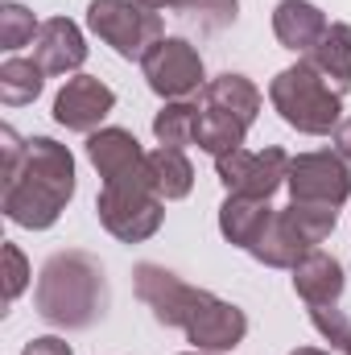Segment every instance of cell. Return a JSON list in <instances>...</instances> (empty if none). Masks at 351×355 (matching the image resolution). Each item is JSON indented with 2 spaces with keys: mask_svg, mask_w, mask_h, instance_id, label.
<instances>
[{
  "mask_svg": "<svg viewBox=\"0 0 351 355\" xmlns=\"http://www.w3.org/2000/svg\"><path fill=\"white\" fill-rule=\"evenodd\" d=\"M310 322H314V331L335 347V352H348L351 347V318L331 302V306H310Z\"/></svg>",
  "mask_w": 351,
  "mask_h": 355,
  "instance_id": "484cf974",
  "label": "cell"
},
{
  "mask_svg": "<svg viewBox=\"0 0 351 355\" xmlns=\"http://www.w3.org/2000/svg\"><path fill=\"white\" fill-rule=\"evenodd\" d=\"M273 33H277V42L285 50L310 54L323 42V33H327V17L310 0H281L277 12H273Z\"/></svg>",
  "mask_w": 351,
  "mask_h": 355,
  "instance_id": "5bb4252c",
  "label": "cell"
},
{
  "mask_svg": "<svg viewBox=\"0 0 351 355\" xmlns=\"http://www.w3.org/2000/svg\"><path fill=\"white\" fill-rule=\"evenodd\" d=\"M145 4L157 8V12H162V8H170V12H194V8H198V0H145Z\"/></svg>",
  "mask_w": 351,
  "mask_h": 355,
  "instance_id": "4dcf8cb0",
  "label": "cell"
},
{
  "mask_svg": "<svg viewBox=\"0 0 351 355\" xmlns=\"http://www.w3.org/2000/svg\"><path fill=\"white\" fill-rule=\"evenodd\" d=\"M112 107H116V91L108 83H99L95 75H75L54 99V120L71 132H95Z\"/></svg>",
  "mask_w": 351,
  "mask_h": 355,
  "instance_id": "30bf717a",
  "label": "cell"
},
{
  "mask_svg": "<svg viewBox=\"0 0 351 355\" xmlns=\"http://www.w3.org/2000/svg\"><path fill=\"white\" fill-rule=\"evenodd\" d=\"M132 281H137V297L153 310V318L166 322V327H178V331H186L190 314L211 297L207 289L186 285L178 272H170V268H162V265H137Z\"/></svg>",
  "mask_w": 351,
  "mask_h": 355,
  "instance_id": "ba28073f",
  "label": "cell"
},
{
  "mask_svg": "<svg viewBox=\"0 0 351 355\" xmlns=\"http://www.w3.org/2000/svg\"><path fill=\"white\" fill-rule=\"evenodd\" d=\"M236 8H240V0H198V8L190 17H198L207 29H223L236 21Z\"/></svg>",
  "mask_w": 351,
  "mask_h": 355,
  "instance_id": "83f0119b",
  "label": "cell"
},
{
  "mask_svg": "<svg viewBox=\"0 0 351 355\" xmlns=\"http://www.w3.org/2000/svg\"><path fill=\"white\" fill-rule=\"evenodd\" d=\"M186 355H203V352H186Z\"/></svg>",
  "mask_w": 351,
  "mask_h": 355,
  "instance_id": "d6a6232c",
  "label": "cell"
},
{
  "mask_svg": "<svg viewBox=\"0 0 351 355\" xmlns=\"http://www.w3.org/2000/svg\"><path fill=\"white\" fill-rule=\"evenodd\" d=\"M277 211L268 207V198H244V194H228L223 207H219V232L228 236V244L236 248H252L261 240V232L268 227Z\"/></svg>",
  "mask_w": 351,
  "mask_h": 355,
  "instance_id": "2e32d148",
  "label": "cell"
},
{
  "mask_svg": "<svg viewBox=\"0 0 351 355\" xmlns=\"http://www.w3.org/2000/svg\"><path fill=\"white\" fill-rule=\"evenodd\" d=\"M331 137H335V153H339L343 162H351V116L348 120H339V128H335Z\"/></svg>",
  "mask_w": 351,
  "mask_h": 355,
  "instance_id": "f546056e",
  "label": "cell"
},
{
  "mask_svg": "<svg viewBox=\"0 0 351 355\" xmlns=\"http://www.w3.org/2000/svg\"><path fill=\"white\" fill-rule=\"evenodd\" d=\"M289 153L268 145L261 153L252 149H236V153H223L215 157V174L228 186V194H244V198H268L285 178H289Z\"/></svg>",
  "mask_w": 351,
  "mask_h": 355,
  "instance_id": "8992f818",
  "label": "cell"
},
{
  "mask_svg": "<svg viewBox=\"0 0 351 355\" xmlns=\"http://www.w3.org/2000/svg\"><path fill=\"white\" fill-rule=\"evenodd\" d=\"M29 285V261L21 257L17 244H4V302L12 306Z\"/></svg>",
  "mask_w": 351,
  "mask_h": 355,
  "instance_id": "4316f807",
  "label": "cell"
},
{
  "mask_svg": "<svg viewBox=\"0 0 351 355\" xmlns=\"http://www.w3.org/2000/svg\"><path fill=\"white\" fill-rule=\"evenodd\" d=\"M244 335H248L244 310L232 306V302H219L215 293H211V297L190 314V322H186V339H190L198 352H232Z\"/></svg>",
  "mask_w": 351,
  "mask_h": 355,
  "instance_id": "8fae6325",
  "label": "cell"
},
{
  "mask_svg": "<svg viewBox=\"0 0 351 355\" xmlns=\"http://www.w3.org/2000/svg\"><path fill=\"white\" fill-rule=\"evenodd\" d=\"M289 198L293 202H327V207H343L351 194V162L339 153H302L289 162Z\"/></svg>",
  "mask_w": 351,
  "mask_h": 355,
  "instance_id": "52a82bcc",
  "label": "cell"
},
{
  "mask_svg": "<svg viewBox=\"0 0 351 355\" xmlns=\"http://www.w3.org/2000/svg\"><path fill=\"white\" fill-rule=\"evenodd\" d=\"M343 355H351V347H348V352H343Z\"/></svg>",
  "mask_w": 351,
  "mask_h": 355,
  "instance_id": "836d02e7",
  "label": "cell"
},
{
  "mask_svg": "<svg viewBox=\"0 0 351 355\" xmlns=\"http://www.w3.org/2000/svg\"><path fill=\"white\" fill-rule=\"evenodd\" d=\"M306 252H310V248L302 244V236L293 232V223L285 219V211H277V215L268 219V227L261 232V240L248 248V257H257V261L268 265V268H293Z\"/></svg>",
  "mask_w": 351,
  "mask_h": 355,
  "instance_id": "ac0fdd59",
  "label": "cell"
},
{
  "mask_svg": "<svg viewBox=\"0 0 351 355\" xmlns=\"http://www.w3.org/2000/svg\"><path fill=\"white\" fill-rule=\"evenodd\" d=\"M87 25L120 58L132 62H145L149 50L162 42V12L149 8L145 0H91Z\"/></svg>",
  "mask_w": 351,
  "mask_h": 355,
  "instance_id": "5b68a950",
  "label": "cell"
},
{
  "mask_svg": "<svg viewBox=\"0 0 351 355\" xmlns=\"http://www.w3.org/2000/svg\"><path fill=\"white\" fill-rule=\"evenodd\" d=\"M268 99L281 112V120L306 137H327L339 128L343 120V95L331 87L306 58L285 67L273 83H268Z\"/></svg>",
  "mask_w": 351,
  "mask_h": 355,
  "instance_id": "3957f363",
  "label": "cell"
},
{
  "mask_svg": "<svg viewBox=\"0 0 351 355\" xmlns=\"http://www.w3.org/2000/svg\"><path fill=\"white\" fill-rule=\"evenodd\" d=\"M244 132H248L244 120H236V116H228V112H219V107H211V103L198 107L194 145H198L203 153H211V157L236 153V149H244Z\"/></svg>",
  "mask_w": 351,
  "mask_h": 355,
  "instance_id": "d6986e66",
  "label": "cell"
},
{
  "mask_svg": "<svg viewBox=\"0 0 351 355\" xmlns=\"http://www.w3.org/2000/svg\"><path fill=\"white\" fill-rule=\"evenodd\" d=\"M203 103H211V107H219V112H228V116H236V120H244L252 128V120L261 112V91L252 87L244 75L228 71V75H219V79H211L203 87Z\"/></svg>",
  "mask_w": 351,
  "mask_h": 355,
  "instance_id": "ffe728a7",
  "label": "cell"
},
{
  "mask_svg": "<svg viewBox=\"0 0 351 355\" xmlns=\"http://www.w3.org/2000/svg\"><path fill=\"white\" fill-rule=\"evenodd\" d=\"M42 67L33 58H8L0 67V99L8 107H21V103H33L42 95Z\"/></svg>",
  "mask_w": 351,
  "mask_h": 355,
  "instance_id": "603a6c76",
  "label": "cell"
},
{
  "mask_svg": "<svg viewBox=\"0 0 351 355\" xmlns=\"http://www.w3.org/2000/svg\"><path fill=\"white\" fill-rule=\"evenodd\" d=\"M293 289L298 297H306L310 306H331L343 293V265L318 248H310L298 265H293Z\"/></svg>",
  "mask_w": 351,
  "mask_h": 355,
  "instance_id": "9a60e30c",
  "label": "cell"
},
{
  "mask_svg": "<svg viewBox=\"0 0 351 355\" xmlns=\"http://www.w3.org/2000/svg\"><path fill=\"white\" fill-rule=\"evenodd\" d=\"M0 207L17 227L46 232L58 223L75 194V157L67 145L50 137H29L21 141L12 128H0Z\"/></svg>",
  "mask_w": 351,
  "mask_h": 355,
  "instance_id": "6da1fadb",
  "label": "cell"
},
{
  "mask_svg": "<svg viewBox=\"0 0 351 355\" xmlns=\"http://www.w3.org/2000/svg\"><path fill=\"white\" fill-rule=\"evenodd\" d=\"M21 355H71V347H67L62 339L46 335V339H33V343H25V352H21Z\"/></svg>",
  "mask_w": 351,
  "mask_h": 355,
  "instance_id": "f1b7e54d",
  "label": "cell"
},
{
  "mask_svg": "<svg viewBox=\"0 0 351 355\" xmlns=\"http://www.w3.org/2000/svg\"><path fill=\"white\" fill-rule=\"evenodd\" d=\"M145 162H149L153 190H157L166 202H174V198H186V194H190V186H194V166L186 162V153H182V149L162 145V149H153Z\"/></svg>",
  "mask_w": 351,
  "mask_h": 355,
  "instance_id": "44dd1931",
  "label": "cell"
},
{
  "mask_svg": "<svg viewBox=\"0 0 351 355\" xmlns=\"http://www.w3.org/2000/svg\"><path fill=\"white\" fill-rule=\"evenodd\" d=\"M95 211H99V223L116 240H124V244L149 240L162 227V219H166V198L153 190L149 162L141 170H132V174L103 182V190L95 198Z\"/></svg>",
  "mask_w": 351,
  "mask_h": 355,
  "instance_id": "277c9868",
  "label": "cell"
},
{
  "mask_svg": "<svg viewBox=\"0 0 351 355\" xmlns=\"http://www.w3.org/2000/svg\"><path fill=\"white\" fill-rule=\"evenodd\" d=\"M141 67H145L149 87L162 99H186V95H194L203 87V58L182 37H162Z\"/></svg>",
  "mask_w": 351,
  "mask_h": 355,
  "instance_id": "9c48e42d",
  "label": "cell"
},
{
  "mask_svg": "<svg viewBox=\"0 0 351 355\" xmlns=\"http://www.w3.org/2000/svg\"><path fill=\"white\" fill-rule=\"evenodd\" d=\"M306 62H310L331 87L343 95V91L351 87V25L331 21L327 33H323V42L306 54Z\"/></svg>",
  "mask_w": 351,
  "mask_h": 355,
  "instance_id": "e0dca14e",
  "label": "cell"
},
{
  "mask_svg": "<svg viewBox=\"0 0 351 355\" xmlns=\"http://www.w3.org/2000/svg\"><path fill=\"white\" fill-rule=\"evenodd\" d=\"M339 207H327V202H289L285 207V219L293 223V232L302 236V244L306 248H314V244H323L331 232H335V215Z\"/></svg>",
  "mask_w": 351,
  "mask_h": 355,
  "instance_id": "cb8c5ba5",
  "label": "cell"
},
{
  "mask_svg": "<svg viewBox=\"0 0 351 355\" xmlns=\"http://www.w3.org/2000/svg\"><path fill=\"white\" fill-rule=\"evenodd\" d=\"M33 62H37L46 75L79 71V67L87 62V42H83L79 25L67 21V17L42 21V29H37V37H33Z\"/></svg>",
  "mask_w": 351,
  "mask_h": 355,
  "instance_id": "7c38bea8",
  "label": "cell"
},
{
  "mask_svg": "<svg viewBox=\"0 0 351 355\" xmlns=\"http://www.w3.org/2000/svg\"><path fill=\"white\" fill-rule=\"evenodd\" d=\"M37 21H33V12L25 8V4H0V50H21V46H29L33 37H37Z\"/></svg>",
  "mask_w": 351,
  "mask_h": 355,
  "instance_id": "d4e9b609",
  "label": "cell"
},
{
  "mask_svg": "<svg viewBox=\"0 0 351 355\" xmlns=\"http://www.w3.org/2000/svg\"><path fill=\"white\" fill-rule=\"evenodd\" d=\"M194 128H198V103H190V99H170L153 116V137L170 149L194 145Z\"/></svg>",
  "mask_w": 351,
  "mask_h": 355,
  "instance_id": "7402d4cb",
  "label": "cell"
},
{
  "mask_svg": "<svg viewBox=\"0 0 351 355\" xmlns=\"http://www.w3.org/2000/svg\"><path fill=\"white\" fill-rule=\"evenodd\" d=\"M87 157H91V166L99 170V178L112 182V178H124V174H132V170H141L149 153L141 149V141L132 132H124V128H99V132L87 137Z\"/></svg>",
  "mask_w": 351,
  "mask_h": 355,
  "instance_id": "4fadbf2b",
  "label": "cell"
},
{
  "mask_svg": "<svg viewBox=\"0 0 351 355\" xmlns=\"http://www.w3.org/2000/svg\"><path fill=\"white\" fill-rule=\"evenodd\" d=\"M108 310V281L95 257L58 252L37 277V314L58 331H87Z\"/></svg>",
  "mask_w": 351,
  "mask_h": 355,
  "instance_id": "7a4b0ae2",
  "label": "cell"
},
{
  "mask_svg": "<svg viewBox=\"0 0 351 355\" xmlns=\"http://www.w3.org/2000/svg\"><path fill=\"white\" fill-rule=\"evenodd\" d=\"M289 355H331V352H318V347H298V352H289Z\"/></svg>",
  "mask_w": 351,
  "mask_h": 355,
  "instance_id": "1f68e13d",
  "label": "cell"
}]
</instances>
